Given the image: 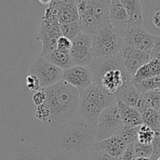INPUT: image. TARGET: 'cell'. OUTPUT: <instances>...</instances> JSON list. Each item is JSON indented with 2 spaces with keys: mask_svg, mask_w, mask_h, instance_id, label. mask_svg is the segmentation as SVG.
<instances>
[{
  "mask_svg": "<svg viewBox=\"0 0 160 160\" xmlns=\"http://www.w3.org/2000/svg\"><path fill=\"white\" fill-rule=\"evenodd\" d=\"M47 99L44 103L50 111L47 125L58 127L72 121L78 116L81 92L61 80L54 85L44 89Z\"/></svg>",
  "mask_w": 160,
  "mask_h": 160,
  "instance_id": "cell-1",
  "label": "cell"
},
{
  "mask_svg": "<svg viewBox=\"0 0 160 160\" xmlns=\"http://www.w3.org/2000/svg\"><path fill=\"white\" fill-rule=\"evenodd\" d=\"M88 67L94 84L101 85L111 95H115L124 83L133 79L125 68L121 52L106 57H95Z\"/></svg>",
  "mask_w": 160,
  "mask_h": 160,
  "instance_id": "cell-2",
  "label": "cell"
},
{
  "mask_svg": "<svg viewBox=\"0 0 160 160\" xmlns=\"http://www.w3.org/2000/svg\"><path fill=\"white\" fill-rule=\"evenodd\" d=\"M117 103L115 95L108 93L101 85L93 83L81 92L78 117L87 126L96 128L102 111Z\"/></svg>",
  "mask_w": 160,
  "mask_h": 160,
  "instance_id": "cell-3",
  "label": "cell"
},
{
  "mask_svg": "<svg viewBox=\"0 0 160 160\" xmlns=\"http://www.w3.org/2000/svg\"><path fill=\"white\" fill-rule=\"evenodd\" d=\"M70 121L61 138V148L74 154L88 156L91 149L97 142L96 128L87 126L78 117Z\"/></svg>",
  "mask_w": 160,
  "mask_h": 160,
  "instance_id": "cell-4",
  "label": "cell"
},
{
  "mask_svg": "<svg viewBox=\"0 0 160 160\" xmlns=\"http://www.w3.org/2000/svg\"><path fill=\"white\" fill-rule=\"evenodd\" d=\"M91 37L95 57L114 56L123 48V34L115 29L110 21L101 25Z\"/></svg>",
  "mask_w": 160,
  "mask_h": 160,
  "instance_id": "cell-5",
  "label": "cell"
},
{
  "mask_svg": "<svg viewBox=\"0 0 160 160\" xmlns=\"http://www.w3.org/2000/svg\"><path fill=\"white\" fill-rule=\"evenodd\" d=\"M124 128L117 104L112 105L102 111L96 128L97 142L118 135Z\"/></svg>",
  "mask_w": 160,
  "mask_h": 160,
  "instance_id": "cell-6",
  "label": "cell"
},
{
  "mask_svg": "<svg viewBox=\"0 0 160 160\" xmlns=\"http://www.w3.org/2000/svg\"><path fill=\"white\" fill-rule=\"evenodd\" d=\"M63 70L52 65L39 56L31 66L29 74L35 75L39 79L42 89L54 85L62 80Z\"/></svg>",
  "mask_w": 160,
  "mask_h": 160,
  "instance_id": "cell-7",
  "label": "cell"
},
{
  "mask_svg": "<svg viewBox=\"0 0 160 160\" xmlns=\"http://www.w3.org/2000/svg\"><path fill=\"white\" fill-rule=\"evenodd\" d=\"M157 36L150 34L143 27L130 28L123 34V48H134L144 52H151Z\"/></svg>",
  "mask_w": 160,
  "mask_h": 160,
  "instance_id": "cell-8",
  "label": "cell"
},
{
  "mask_svg": "<svg viewBox=\"0 0 160 160\" xmlns=\"http://www.w3.org/2000/svg\"><path fill=\"white\" fill-rule=\"evenodd\" d=\"M70 56L74 66H89L94 59L92 37L81 33L72 40Z\"/></svg>",
  "mask_w": 160,
  "mask_h": 160,
  "instance_id": "cell-9",
  "label": "cell"
},
{
  "mask_svg": "<svg viewBox=\"0 0 160 160\" xmlns=\"http://www.w3.org/2000/svg\"><path fill=\"white\" fill-rule=\"evenodd\" d=\"M62 80L80 92L93 84L92 71L88 66H73L69 70H64Z\"/></svg>",
  "mask_w": 160,
  "mask_h": 160,
  "instance_id": "cell-10",
  "label": "cell"
},
{
  "mask_svg": "<svg viewBox=\"0 0 160 160\" xmlns=\"http://www.w3.org/2000/svg\"><path fill=\"white\" fill-rule=\"evenodd\" d=\"M117 102L124 103L127 106L135 108L141 113L147 109L142 93L135 88L132 81L124 83L115 94Z\"/></svg>",
  "mask_w": 160,
  "mask_h": 160,
  "instance_id": "cell-11",
  "label": "cell"
},
{
  "mask_svg": "<svg viewBox=\"0 0 160 160\" xmlns=\"http://www.w3.org/2000/svg\"><path fill=\"white\" fill-rule=\"evenodd\" d=\"M120 52L123 56L125 68L133 78L142 66L152 60L150 52L140 51L124 47Z\"/></svg>",
  "mask_w": 160,
  "mask_h": 160,
  "instance_id": "cell-12",
  "label": "cell"
},
{
  "mask_svg": "<svg viewBox=\"0 0 160 160\" xmlns=\"http://www.w3.org/2000/svg\"><path fill=\"white\" fill-rule=\"evenodd\" d=\"M109 21L115 29L121 34L129 29V16L121 0H112L109 8Z\"/></svg>",
  "mask_w": 160,
  "mask_h": 160,
  "instance_id": "cell-13",
  "label": "cell"
},
{
  "mask_svg": "<svg viewBox=\"0 0 160 160\" xmlns=\"http://www.w3.org/2000/svg\"><path fill=\"white\" fill-rule=\"evenodd\" d=\"M50 4L56 9L57 18L60 23H70L79 20L77 1L52 0Z\"/></svg>",
  "mask_w": 160,
  "mask_h": 160,
  "instance_id": "cell-14",
  "label": "cell"
},
{
  "mask_svg": "<svg viewBox=\"0 0 160 160\" xmlns=\"http://www.w3.org/2000/svg\"><path fill=\"white\" fill-rule=\"evenodd\" d=\"M95 145L117 159H122L128 147V145L119 135L112 136L105 140L97 142Z\"/></svg>",
  "mask_w": 160,
  "mask_h": 160,
  "instance_id": "cell-15",
  "label": "cell"
},
{
  "mask_svg": "<svg viewBox=\"0 0 160 160\" xmlns=\"http://www.w3.org/2000/svg\"><path fill=\"white\" fill-rule=\"evenodd\" d=\"M117 106L120 109V115L124 127L126 128H136L143 124L142 113L135 108L127 106L124 103L117 102Z\"/></svg>",
  "mask_w": 160,
  "mask_h": 160,
  "instance_id": "cell-16",
  "label": "cell"
},
{
  "mask_svg": "<svg viewBox=\"0 0 160 160\" xmlns=\"http://www.w3.org/2000/svg\"><path fill=\"white\" fill-rule=\"evenodd\" d=\"M121 2L129 16V28L143 27V12L141 2L138 0H121Z\"/></svg>",
  "mask_w": 160,
  "mask_h": 160,
  "instance_id": "cell-17",
  "label": "cell"
},
{
  "mask_svg": "<svg viewBox=\"0 0 160 160\" xmlns=\"http://www.w3.org/2000/svg\"><path fill=\"white\" fill-rule=\"evenodd\" d=\"M159 76H160V60L156 59H152L138 70L133 78L132 82L137 83Z\"/></svg>",
  "mask_w": 160,
  "mask_h": 160,
  "instance_id": "cell-18",
  "label": "cell"
},
{
  "mask_svg": "<svg viewBox=\"0 0 160 160\" xmlns=\"http://www.w3.org/2000/svg\"><path fill=\"white\" fill-rule=\"evenodd\" d=\"M44 59H46L52 65L60 68L63 71L69 70L74 66L73 60L70 56V53L62 52L58 51V50L51 53Z\"/></svg>",
  "mask_w": 160,
  "mask_h": 160,
  "instance_id": "cell-19",
  "label": "cell"
},
{
  "mask_svg": "<svg viewBox=\"0 0 160 160\" xmlns=\"http://www.w3.org/2000/svg\"><path fill=\"white\" fill-rule=\"evenodd\" d=\"M9 160H45V156L38 147L24 146L17 150Z\"/></svg>",
  "mask_w": 160,
  "mask_h": 160,
  "instance_id": "cell-20",
  "label": "cell"
},
{
  "mask_svg": "<svg viewBox=\"0 0 160 160\" xmlns=\"http://www.w3.org/2000/svg\"><path fill=\"white\" fill-rule=\"evenodd\" d=\"M60 29L62 36L70 40H73L75 38L82 33V27L80 20L70 23H60Z\"/></svg>",
  "mask_w": 160,
  "mask_h": 160,
  "instance_id": "cell-21",
  "label": "cell"
},
{
  "mask_svg": "<svg viewBox=\"0 0 160 160\" xmlns=\"http://www.w3.org/2000/svg\"><path fill=\"white\" fill-rule=\"evenodd\" d=\"M159 117V112L152 109H147L142 113L143 124L149 127L155 132L158 130Z\"/></svg>",
  "mask_w": 160,
  "mask_h": 160,
  "instance_id": "cell-22",
  "label": "cell"
},
{
  "mask_svg": "<svg viewBox=\"0 0 160 160\" xmlns=\"http://www.w3.org/2000/svg\"><path fill=\"white\" fill-rule=\"evenodd\" d=\"M133 84L141 93H145L150 91L159 90V89L160 90V76L144 80L137 83H133Z\"/></svg>",
  "mask_w": 160,
  "mask_h": 160,
  "instance_id": "cell-23",
  "label": "cell"
},
{
  "mask_svg": "<svg viewBox=\"0 0 160 160\" xmlns=\"http://www.w3.org/2000/svg\"><path fill=\"white\" fill-rule=\"evenodd\" d=\"M147 109L159 111L160 109V90L150 91L142 93Z\"/></svg>",
  "mask_w": 160,
  "mask_h": 160,
  "instance_id": "cell-24",
  "label": "cell"
},
{
  "mask_svg": "<svg viewBox=\"0 0 160 160\" xmlns=\"http://www.w3.org/2000/svg\"><path fill=\"white\" fill-rule=\"evenodd\" d=\"M156 132L152 130L149 127L145 124L139 126L138 131V141L142 144H152L154 139Z\"/></svg>",
  "mask_w": 160,
  "mask_h": 160,
  "instance_id": "cell-25",
  "label": "cell"
},
{
  "mask_svg": "<svg viewBox=\"0 0 160 160\" xmlns=\"http://www.w3.org/2000/svg\"><path fill=\"white\" fill-rule=\"evenodd\" d=\"M134 151L136 158L151 159L153 152V147L152 144H142L136 142L134 144Z\"/></svg>",
  "mask_w": 160,
  "mask_h": 160,
  "instance_id": "cell-26",
  "label": "cell"
},
{
  "mask_svg": "<svg viewBox=\"0 0 160 160\" xmlns=\"http://www.w3.org/2000/svg\"><path fill=\"white\" fill-rule=\"evenodd\" d=\"M138 127L136 128H124L122 129L120 134H118L122 140L127 144H134L138 141Z\"/></svg>",
  "mask_w": 160,
  "mask_h": 160,
  "instance_id": "cell-27",
  "label": "cell"
},
{
  "mask_svg": "<svg viewBox=\"0 0 160 160\" xmlns=\"http://www.w3.org/2000/svg\"><path fill=\"white\" fill-rule=\"evenodd\" d=\"M57 40L58 38H45L41 41L42 43V49L39 56L45 58L48 55L56 51L57 50Z\"/></svg>",
  "mask_w": 160,
  "mask_h": 160,
  "instance_id": "cell-28",
  "label": "cell"
},
{
  "mask_svg": "<svg viewBox=\"0 0 160 160\" xmlns=\"http://www.w3.org/2000/svg\"><path fill=\"white\" fill-rule=\"evenodd\" d=\"M45 160H77V158L76 154L61 148L45 156Z\"/></svg>",
  "mask_w": 160,
  "mask_h": 160,
  "instance_id": "cell-29",
  "label": "cell"
},
{
  "mask_svg": "<svg viewBox=\"0 0 160 160\" xmlns=\"http://www.w3.org/2000/svg\"><path fill=\"white\" fill-rule=\"evenodd\" d=\"M88 158L89 160H121V159H117V158L112 157L110 155L103 151L102 149L97 147L96 145H95L91 149Z\"/></svg>",
  "mask_w": 160,
  "mask_h": 160,
  "instance_id": "cell-30",
  "label": "cell"
},
{
  "mask_svg": "<svg viewBox=\"0 0 160 160\" xmlns=\"http://www.w3.org/2000/svg\"><path fill=\"white\" fill-rule=\"evenodd\" d=\"M26 85L28 88L33 93L43 90L41 86L40 81L35 75L28 74L26 78Z\"/></svg>",
  "mask_w": 160,
  "mask_h": 160,
  "instance_id": "cell-31",
  "label": "cell"
},
{
  "mask_svg": "<svg viewBox=\"0 0 160 160\" xmlns=\"http://www.w3.org/2000/svg\"><path fill=\"white\" fill-rule=\"evenodd\" d=\"M35 117L40 121L43 122L44 123L47 124L49 121L50 119V111L46 106L42 105L37 107L35 112Z\"/></svg>",
  "mask_w": 160,
  "mask_h": 160,
  "instance_id": "cell-32",
  "label": "cell"
},
{
  "mask_svg": "<svg viewBox=\"0 0 160 160\" xmlns=\"http://www.w3.org/2000/svg\"><path fill=\"white\" fill-rule=\"evenodd\" d=\"M72 45H73L72 40L64 37V36H61L57 40V50L62 52L70 53Z\"/></svg>",
  "mask_w": 160,
  "mask_h": 160,
  "instance_id": "cell-33",
  "label": "cell"
},
{
  "mask_svg": "<svg viewBox=\"0 0 160 160\" xmlns=\"http://www.w3.org/2000/svg\"><path fill=\"white\" fill-rule=\"evenodd\" d=\"M152 145L153 147V152L151 159L157 160L160 157V132L159 131H156V135Z\"/></svg>",
  "mask_w": 160,
  "mask_h": 160,
  "instance_id": "cell-34",
  "label": "cell"
},
{
  "mask_svg": "<svg viewBox=\"0 0 160 160\" xmlns=\"http://www.w3.org/2000/svg\"><path fill=\"white\" fill-rule=\"evenodd\" d=\"M46 99H47V96L45 91H44V89L43 90H41L39 91V92H35V93H34V95H33L32 96L33 102H34V105L37 106V107L38 106L43 105L44 103L45 102V101H46Z\"/></svg>",
  "mask_w": 160,
  "mask_h": 160,
  "instance_id": "cell-35",
  "label": "cell"
},
{
  "mask_svg": "<svg viewBox=\"0 0 160 160\" xmlns=\"http://www.w3.org/2000/svg\"><path fill=\"white\" fill-rule=\"evenodd\" d=\"M136 159L134 151V144H130L127 147L124 154L122 156L121 160H134Z\"/></svg>",
  "mask_w": 160,
  "mask_h": 160,
  "instance_id": "cell-36",
  "label": "cell"
},
{
  "mask_svg": "<svg viewBox=\"0 0 160 160\" xmlns=\"http://www.w3.org/2000/svg\"><path fill=\"white\" fill-rule=\"evenodd\" d=\"M152 59H159L160 60V37H158L156 38V42H155L154 47L152 50L150 52Z\"/></svg>",
  "mask_w": 160,
  "mask_h": 160,
  "instance_id": "cell-37",
  "label": "cell"
},
{
  "mask_svg": "<svg viewBox=\"0 0 160 160\" xmlns=\"http://www.w3.org/2000/svg\"><path fill=\"white\" fill-rule=\"evenodd\" d=\"M152 23L157 28H160V10L154 13L152 17Z\"/></svg>",
  "mask_w": 160,
  "mask_h": 160,
  "instance_id": "cell-38",
  "label": "cell"
},
{
  "mask_svg": "<svg viewBox=\"0 0 160 160\" xmlns=\"http://www.w3.org/2000/svg\"><path fill=\"white\" fill-rule=\"evenodd\" d=\"M40 2L41 3H42V4H48V5H49L50 3H51V0H48V1H42V0H40Z\"/></svg>",
  "mask_w": 160,
  "mask_h": 160,
  "instance_id": "cell-39",
  "label": "cell"
},
{
  "mask_svg": "<svg viewBox=\"0 0 160 160\" xmlns=\"http://www.w3.org/2000/svg\"><path fill=\"white\" fill-rule=\"evenodd\" d=\"M134 160H152V159H148V158H136Z\"/></svg>",
  "mask_w": 160,
  "mask_h": 160,
  "instance_id": "cell-40",
  "label": "cell"
},
{
  "mask_svg": "<svg viewBox=\"0 0 160 160\" xmlns=\"http://www.w3.org/2000/svg\"><path fill=\"white\" fill-rule=\"evenodd\" d=\"M157 131H159V132H160V117H159V125H158Z\"/></svg>",
  "mask_w": 160,
  "mask_h": 160,
  "instance_id": "cell-41",
  "label": "cell"
},
{
  "mask_svg": "<svg viewBox=\"0 0 160 160\" xmlns=\"http://www.w3.org/2000/svg\"><path fill=\"white\" fill-rule=\"evenodd\" d=\"M158 112H159V113L160 114V109H159V111H158Z\"/></svg>",
  "mask_w": 160,
  "mask_h": 160,
  "instance_id": "cell-42",
  "label": "cell"
},
{
  "mask_svg": "<svg viewBox=\"0 0 160 160\" xmlns=\"http://www.w3.org/2000/svg\"><path fill=\"white\" fill-rule=\"evenodd\" d=\"M157 160H160V157H159V159H158Z\"/></svg>",
  "mask_w": 160,
  "mask_h": 160,
  "instance_id": "cell-43",
  "label": "cell"
}]
</instances>
